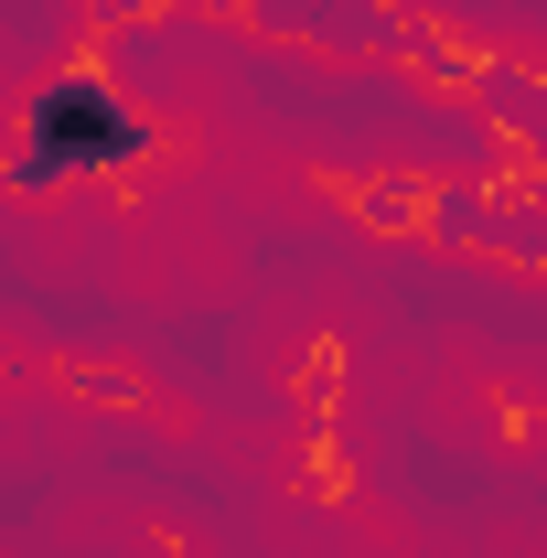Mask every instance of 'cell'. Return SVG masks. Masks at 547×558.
Returning <instances> with one entry per match:
<instances>
[{"mask_svg": "<svg viewBox=\"0 0 547 558\" xmlns=\"http://www.w3.org/2000/svg\"><path fill=\"white\" fill-rule=\"evenodd\" d=\"M139 150V119L108 97V86H86L65 75L44 108H33V140H22V172L33 183H65V172H108V161H130Z\"/></svg>", "mask_w": 547, "mask_h": 558, "instance_id": "cell-1", "label": "cell"}]
</instances>
